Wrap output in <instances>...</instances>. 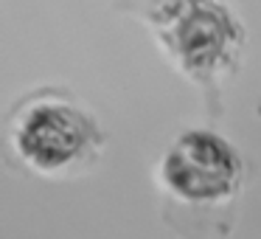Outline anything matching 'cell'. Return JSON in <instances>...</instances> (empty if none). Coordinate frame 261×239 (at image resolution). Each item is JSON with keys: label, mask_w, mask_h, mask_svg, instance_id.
I'll return each mask as SVG.
<instances>
[{"label": "cell", "mask_w": 261, "mask_h": 239, "mask_svg": "<svg viewBox=\"0 0 261 239\" xmlns=\"http://www.w3.org/2000/svg\"><path fill=\"white\" fill-rule=\"evenodd\" d=\"M9 138L25 166L40 175L85 169L104 144L96 118L59 90L31 93L12 113Z\"/></svg>", "instance_id": "obj_1"}, {"label": "cell", "mask_w": 261, "mask_h": 239, "mask_svg": "<svg viewBox=\"0 0 261 239\" xmlns=\"http://www.w3.org/2000/svg\"><path fill=\"white\" fill-rule=\"evenodd\" d=\"M146 17L180 68L208 93L219 90V76L236 68L244 42L230 9L219 0H152Z\"/></svg>", "instance_id": "obj_2"}, {"label": "cell", "mask_w": 261, "mask_h": 239, "mask_svg": "<svg viewBox=\"0 0 261 239\" xmlns=\"http://www.w3.org/2000/svg\"><path fill=\"white\" fill-rule=\"evenodd\" d=\"M160 183L171 203L225 208L242 188V158L230 141L211 130H188L160 160Z\"/></svg>", "instance_id": "obj_3"}]
</instances>
